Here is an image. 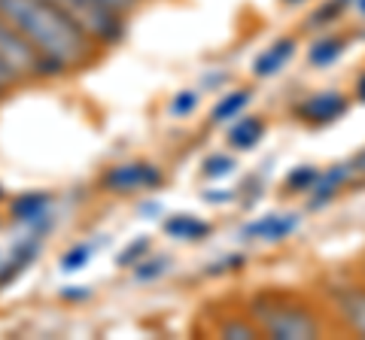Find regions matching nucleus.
Masks as SVG:
<instances>
[{
  "label": "nucleus",
  "instance_id": "a211bd4d",
  "mask_svg": "<svg viewBox=\"0 0 365 340\" xmlns=\"http://www.w3.org/2000/svg\"><path fill=\"white\" fill-rule=\"evenodd\" d=\"M317 176H319V170L311 167V164H304V167H295L292 174L287 176V191H311L314 183H317Z\"/></svg>",
  "mask_w": 365,
  "mask_h": 340
},
{
  "label": "nucleus",
  "instance_id": "5701e85b",
  "mask_svg": "<svg viewBox=\"0 0 365 340\" xmlns=\"http://www.w3.org/2000/svg\"><path fill=\"white\" fill-rule=\"evenodd\" d=\"M195 107H198V95L195 92H180L174 100H170V112H174V116H189Z\"/></svg>",
  "mask_w": 365,
  "mask_h": 340
},
{
  "label": "nucleus",
  "instance_id": "6e6552de",
  "mask_svg": "<svg viewBox=\"0 0 365 340\" xmlns=\"http://www.w3.org/2000/svg\"><path fill=\"white\" fill-rule=\"evenodd\" d=\"M295 228H299V216H295V213H268V216H262L259 222H250L244 228V237L277 243L283 237H289Z\"/></svg>",
  "mask_w": 365,
  "mask_h": 340
},
{
  "label": "nucleus",
  "instance_id": "7ed1b4c3",
  "mask_svg": "<svg viewBox=\"0 0 365 340\" xmlns=\"http://www.w3.org/2000/svg\"><path fill=\"white\" fill-rule=\"evenodd\" d=\"M52 4L55 9L73 21L76 28H83L98 46H113L125 37V16L122 13H113V9L101 6V4H91V0H46Z\"/></svg>",
  "mask_w": 365,
  "mask_h": 340
},
{
  "label": "nucleus",
  "instance_id": "20e7f679",
  "mask_svg": "<svg viewBox=\"0 0 365 340\" xmlns=\"http://www.w3.org/2000/svg\"><path fill=\"white\" fill-rule=\"evenodd\" d=\"M0 61H4L9 70L19 79H37V76H55V70L46 58L31 46V43L21 37V33L9 25V21L0 16Z\"/></svg>",
  "mask_w": 365,
  "mask_h": 340
},
{
  "label": "nucleus",
  "instance_id": "f257e3e1",
  "mask_svg": "<svg viewBox=\"0 0 365 340\" xmlns=\"http://www.w3.org/2000/svg\"><path fill=\"white\" fill-rule=\"evenodd\" d=\"M0 16L43 55L55 73L79 70L98 58V43L46 0H0Z\"/></svg>",
  "mask_w": 365,
  "mask_h": 340
},
{
  "label": "nucleus",
  "instance_id": "412c9836",
  "mask_svg": "<svg viewBox=\"0 0 365 340\" xmlns=\"http://www.w3.org/2000/svg\"><path fill=\"white\" fill-rule=\"evenodd\" d=\"M168 270L165 258H153V262H137L134 265V277L137 280H153V277H162Z\"/></svg>",
  "mask_w": 365,
  "mask_h": 340
},
{
  "label": "nucleus",
  "instance_id": "f03ea898",
  "mask_svg": "<svg viewBox=\"0 0 365 340\" xmlns=\"http://www.w3.org/2000/svg\"><path fill=\"white\" fill-rule=\"evenodd\" d=\"M250 319L259 325V331L265 337H277V340H314L323 331L319 319L304 304L280 292L256 294L250 301Z\"/></svg>",
  "mask_w": 365,
  "mask_h": 340
},
{
  "label": "nucleus",
  "instance_id": "f8f14e48",
  "mask_svg": "<svg viewBox=\"0 0 365 340\" xmlns=\"http://www.w3.org/2000/svg\"><path fill=\"white\" fill-rule=\"evenodd\" d=\"M262 134H265V122L259 116H247V119H237L232 128H228V143H232L235 149L247 152L262 140Z\"/></svg>",
  "mask_w": 365,
  "mask_h": 340
},
{
  "label": "nucleus",
  "instance_id": "ddd939ff",
  "mask_svg": "<svg viewBox=\"0 0 365 340\" xmlns=\"http://www.w3.org/2000/svg\"><path fill=\"white\" fill-rule=\"evenodd\" d=\"M165 231H168L170 237H177V240L195 243V240H201V237L210 234V225L201 222V219H195L192 213H182V216H170V219L165 222Z\"/></svg>",
  "mask_w": 365,
  "mask_h": 340
},
{
  "label": "nucleus",
  "instance_id": "9d476101",
  "mask_svg": "<svg viewBox=\"0 0 365 340\" xmlns=\"http://www.w3.org/2000/svg\"><path fill=\"white\" fill-rule=\"evenodd\" d=\"M356 167H359V158H356V161H347V164H335L329 174H319L314 188H311V203H314V207L332 198L335 191H338V186H344L347 179L353 176V170H356Z\"/></svg>",
  "mask_w": 365,
  "mask_h": 340
},
{
  "label": "nucleus",
  "instance_id": "dca6fc26",
  "mask_svg": "<svg viewBox=\"0 0 365 340\" xmlns=\"http://www.w3.org/2000/svg\"><path fill=\"white\" fill-rule=\"evenodd\" d=\"M250 104V92L247 88H237V92L225 95L220 104L213 107V122H228V119H237L241 116V110Z\"/></svg>",
  "mask_w": 365,
  "mask_h": 340
},
{
  "label": "nucleus",
  "instance_id": "f3484780",
  "mask_svg": "<svg viewBox=\"0 0 365 340\" xmlns=\"http://www.w3.org/2000/svg\"><path fill=\"white\" fill-rule=\"evenodd\" d=\"M220 337H235V340H253V337H259L262 331H259V325L250 319V322H241V319H225L222 325H220V331H216Z\"/></svg>",
  "mask_w": 365,
  "mask_h": 340
},
{
  "label": "nucleus",
  "instance_id": "bb28decb",
  "mask_svg": "<svg viewBox=\"0 0 365 340\" xmlns=\"http://www.w3.org/2000/svg\"><path fill=\"white\" fill-rule=\"evenodd\" d=\"M350 6H353V9H356V13H359V16H365V0H350Z\"/></svg>",
  "mask_w": 365,
  "mask_h": 340
},
{
  "label": "nucleus",
  "instance_id": "393cba45",
  "mask_svg": "<svg viewBox=\"0 0 365 340\" xmlns=\"http://www.w3.org/2000/svg\"><path fill=\"white\" fill-rule=\"evenodd\" d=\"M19 83V76L13 73V70H9V67L4 64V61H0V92H6V88H13Z\"/></svg>",
  "mask_w": 365,
  "mask_h": 340
},
{
  "label": "nucleus",
  "instance_id": "4468645a",
  "mask_svg": "<svg viewBox=\"0 0 365 340\" xmlns=\"http://www.w3.org/2000/svg\"><path fill=\"white\" fill-rule=\"evenodd\" d=\"M46 207H49V195H46V191H25V195H19L13 201L9 213H13V219H19V222H37L46 216Z\"/></svg>",
  "mask_w": 365,
  "mask_h": 340
},
{
  "label": "nucleus",
  "instance_id": "aec40b11",
  "mask_svg": "<svg viewBox=\"0 0 365 340\" xmlns=\"http://www.w3.org/2000/svg\"><path fill=\"white\" fill-rule=\"evenodd\" d=\"M91 258V246H86V243H79V246H73L71 253H64V258H61V270H67V274H73V270H79L86 262Z\"/></svg>",
  "mask_w": 365,
  "mask_h": 340
},
{
  "label": "nucleus",
  "instance_id": "2eb2a0df",
  "mask_svg": "<svg viewBox=\"0 0 365 340\" xmlns=\"http://www.w3.org/2000/svg\"><path fill=\"white\" fill-rule=\"evenodd\" d=\"M344 52V40L341 37H326L311 46V52H307V61H311L314 67H329L338 61V55Z\"/></svg>",
  "mask_w": 365,
  "mask_h": 340
},
{
  "label": "nucleus",
  "instance_id": "4be33fe9",
  "mask_svg": "<svg viewBox=\"0 0 365 340\" xmlns=\"http://www.w3.org/2000/svg\"><path fill=\"white\" fill-rule=\"evenodd\" d=\"M146 249H150V240H146V237H140V240L131 243L128 249H125V253H119V258H116L119 267H131V265H137V262H140V255L146 253Z\"/></svg>",
  "mask_w": 365,
  "mask_h": 340
},
{
  "label": "nucleus",
  "instance_id": "a878e982",
  "mask_svg": "<svg viewBox=\"0 0 365 340\" xmlns=\"http://www.w3.org/2000/svg\"><path fill=\"white\" fill-rule=\"evenodd\" d=\"M88 289H83V286H67V289H61V298H67V301H83V298H88Z\"/></svg>",
  "mask_w": 365,
  "mask_h": 340
},
{
  "label": "nucleus",
  "instance_id": "423d86ee",
  "mask_svg": "<svg viewBox=\"0 0 365 340\" xmlns=\"http://www.w3.org/2000/svg\"><path fill=\"white\" fill-rule=\"evenodd\" d=\"M332 307L350 334L365 337V286H341L332 292Z\"/></svg>",
  "mask_w": 365,
  "mask_h": 340
},
{
  "label": "nucleus",
  "instance_id": "1a4fd4ad",
  "mask_svg": "<svg viewBox=\"0 0 365 340\" xmlns=\"http://www.w3.org/2000/svg\"><path fill=\"white\" fill-rule=\"evenodd\" d=\"M295 55V40H289V37H283V40H274L271 46L259 55V58L253 61V76H259V79H268V76H274V73H280L283 67L289 64V58Z\"/></svg>",
  "mask_w": 365,
  "mask_h": 340
},
{
  "label": "nucleus",
  "instance_id": "6ab92c4d",
  "mask_svg": "<svg viewBox=\"0 0 365 340\" xmlns=\"http://www.w3.org/2000/svg\"><path fill=\"white\" fill-rule=\"evenodd\" d=\"M232 170H235V158L232 155H210V158H204V176H210V179L228 176Z\"/></svg>",
  "mask_w": 365,
  "mask_h": 340
},
{
  "label": "nucleus",
  "instance_id": "cd10ccee",
  "mask_svg": "<svg viewBox=\"0 0 365 340\" xmlns=\"http://www.w3.org/2000/svg\"><path fill=\"white\" fill-rule=\"evenodd\" d=\"M359 97L365 100V79H362V83H359Z\"/></svg>",
  "mask_w": 365,
  "mask_h": 340
},
{
  "label": "nucleus",
  "instance_id": "c85d7f7f",
  "mask_svg": "<svg viewBox=\"0 0 365 340\" xmlns=\"http://www.w3.org/2000/svg\"><path fill=\"white\" fill-rule=\"evenodd\" d=\"M283 4H302V0H283Z\"/></svg>",
  "mask_w": 365,
  "mask_h": 340
},
{
  "label": "nucleus",
  "instance_id": "b1692460",
  "mask_svg": "<svg viewBox=\"0 0 365 340\" xmlns=\"http://www.w3.org/2000/svg\"><path fill=\"white\" fill-rule=\"evenodd\" d=\"M91 4H101V6L113 9V13H122V16H128L131 9L137 6V0H91Z\"/></svg>",
  "mask_w": 365,
  "mask_h": 340
},
{
  "label": "nucleus",
  "instance_id": "9b49d317",
  "mask_svg": "<svg viewBox=\"0 0 365 340\" xmlns=\"http://www.w3.org/2000/svg\"><path fill=\"white\" fill-rule=\"evenodd\" d=\"M37 253H40V234L37 237H25V240L13 249L9 262H4V267H0V286H6L9 280H16L19 270H25L34 258H37Z\"/></svg>",
  "mask_w": 365,
  "mask_h": 340
},
{
  "label": "nucleus",
  "instance_id": "c756f323",
  "mask_svg": "<svg viewBox=\"0 0 365 340\" xmlns=\"http://www.w3.org/2000/svg\"><path fill=\"white\" fill-rule=\"evenodd\" d=\"M0 267H4V262H0Z\"/></svg>",
  "mask_w": 365,
  "mask_h": 340
},
{
  "label": "nucleus",
  "instance_id": "39448f33",
  "mask_svg": "<svg viewBox=\"0 0 365 340\" xmlns=\"http://www.w3.org/2000/svg\"><path fill=\"white\" fill-rule=\"evenodd\" d=\"M162 183V170L146 164V161H128V164H116L113 170L104 174V186L116 195H131L140 188H153Z\"/></svg>",
  "mask_w": 365,
  "mask_h": 340
},
{
  "label": "nucleus",
  "instance_id": "0eeeda50",
  "mask_svg": "<svg viewBox=\"0 0 365 340\" xmlns=\"http://www.w3.org/2000/svg\"><path fill=\"white\" fill-rule=\"evenodd\" d=\"M299 119L307 124H329L347 112V97L341 92H317L299 104Z\"/></svg>",
  "mask_w": 365,
  "mask_h": 340
}]
</instances>
